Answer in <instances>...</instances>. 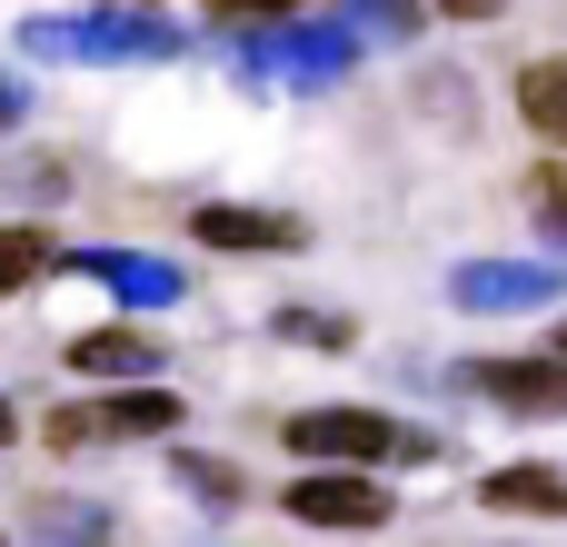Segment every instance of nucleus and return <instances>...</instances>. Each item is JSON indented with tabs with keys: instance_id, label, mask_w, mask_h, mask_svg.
<instances>
[{
	"instance_id": "obj_1",
	"label": "nucleus",
	"mask_w": 567,
	"mask_h": 547,
	"mask_svg": "<svg viewBox=\"0 0 567 547\" xmlns=\"http://www.w3.org/2000/svg\"><path fill=\"white\" fill-rule=\"evenodd\" d=\"M30 60H169L179 30L159 10H80V20H20Z\"/></svg>"
},
{
	"instance_id": "obj_2",
	"label": "nucleus",
	"mask_w": 567,
	"mask_h": 547,
	"mask_svg": "<svg viewBox=\"0 0 567 547\" xmlns=\"http://www.w3.org/2000/svg\"><path fill=\"white\" fill-rule=\"evenodd\" d=\"M239 70H249V80H279V90H339V80L359 70V30H349V20H329V30L269 20L259 40H239Z\"/></svg>"
},
{
	"instance_id": "obj_3",
	"label": "nucleus",
	"mask_w": 567,
	"mask_h": 547,
	"mask_svg": "<svg viewBox=\"0 0 567 547\" xmlns=\"http://www.w3.org/2000/svg\"><path fill=\"white\" fill-rule=\"evenodd\" d=\"M289 458L379 468V458H429V438L399 429V419H379V409H299V419H289Z\"/></svg>"
},
{
	"instance_id": "obj_4",
	"label": "nucleus",
	"mask_w": 567,
	"mask_h": 547,
	"mask_svg": "<svg viewBox=\"0 0 567 547\" xmlns=\"http://www.w3.org/2000/svg\"><path fill=\"white\" fill-rule=\"evenodd\" d=\"M179 429V399L159 389V379H130V389H110V399H90V409H50V448H110V438H169Z\"/></svg>"
},
{
	"instance_id": "obj_5",
	"label": "nucleus",
	"mask_w": 567,
	"mask_h": 547,
	"mask_svg": "<svg viewBox=\"0 0 567 547\" xmlns=\"http://www.w3.org/2000/svg\"><path fill=\"white\" fill-rule=\"evenodd\" d=\"M279 508H289L299 528H389V518H399L389 478H369V468H309V478H289Z\"/></svg>"
},
{
	"instance_id": "obj_6",
	"label": "nucleus",
	"mask_w": 567,
	"mask_h": 547,
	"mask_svg": "<svg viewBox=\"0 0 567 547\" xmlns=\"http://www.w3.org/2000/svg\"><path fill=\"white\" fill-rule=\"evenodd\" d=\"M458 379L488 409H508V419H567V369L558 359H468Z\"/></svg>"
},
{
	"instance_id": "obj_7",
	"label": "nucleus",
	"mask_w": 567,
	"mask_h": 547,
	"mask_svg": "<svg viewBox=\"0 0 567 547\" xmlns=\"http://www.w3.org/2000/svg\"><path fill=\"white\" fill-rule=\"evenodd\" d=\"M449 299L458 309H548L558 269L548 259H468V269H449Z\"/></svg>"
},
{
	"instance_id": "obj_8",
	"label": "nucleus",
	"mask_w": 567,
	"mask_h": 547,
	"mask_svg": "<svg viewBox=\"0 0 567 547\" xmlns=\"http://www.w3.org/2000/svg\"><path fill=\"white\" fill-rule=\"evenodd\" d=\"M80 279H100L110 299H130V309H169V299H189L179 289V269L169 259H150V249H80Z\"/></svg>"
},
{
	"instance_id": "obj_9",
	"label": "nucleus",
	"mask_w": 567,
	"mask_h": 547,
	"mask_svg": "<svg viewBox=\"0 0 567 547\" xmlns=\"http://www.w3.org/2000/svg\"><path fill=\"white\" fill-rule=\"evenodd\" d=\"M189 239H209V249H309L299 219H269V209H239V199L189 209Z\"/></svg>"
},
{
	"instance_id": "obj_10",
	"label": "nucleus",
	"mask_w": 567,
	"mask_h": 547,
	"mask_svg": "<svg viewBox=\"0 0 567 547\" xmlns=\"http://www.w3.org/2000/svg\"><path fill=\"white\" fill-rule=\"evenodd\" d=\"M70 369H80V379H159L169 349H159L150 329H90V339H70Z\"/></svg>"
},
{
	"instance_id": "obj_11",
	"label": "nucleus",
	"mask_w": 567,
	"mask_h": 547,
	"mask_svg": "<svg viewBox=\"0 0 567 547\" xmlns=\"http://www.w3.org/2000/svg\"><path fill=\"white\" fill-rule=\"evenodd\" d=\"M478 498H488L498 518H567V468H538V458L488 468V478H478Z\"/></svg>"
},
{
	"instance_id": "obj_12",
	"label": "nucleus",
	"mask_w": 567,
	"mask_h": 547,
	"mask_svg": "<svg viewBox=\"0 0 567 547\" xmlns=\"http://www.w3.org/2000/svg\"><path fill=\"white\" fill-rule=\"evenodd\" d=\"M120 528H110V508L100 498H40L30 508V547H110Z\"/></svg>"
},
{
	"instance_id": "obj_13",
	"label": "nucleus",
	"mask_w": 567,
	"mask_h": 547,
	"mask_svg": "<svg viewBox=\"0 0 567 547\" xmlns=\"http://www.w3.org/2000/svg\"><path fill=\"white\" fill-rule=\"evenodd\" d=\"M518 120L567 149V60H528V70H518Z\"/></svg>"
},
{
	"instance_id": "obj_14",
	"label": "nucleus",
	"mask_w": 567,
	"mask_h": 547,
	"mask_svg": "<svg viewBox=\"0 0 567 547\" xmlns=\"http://www.w3.org/2000/svg\"><path fill=\"white\" fill-rule=\"evenodd\" d=\"M40 269H50V239H40V229H0V299L30 289Z\"/></svg>"
},
{
	"instance_id": "obj_15",
	"label": "nucleus",
	"mask_w": 567,
	"mask_h": 547,
	"mask_svg": "<svg viewBox=\"0 0 567 547\" xmlns=\"http://www.w3.org/2000/svg\"><path fill=\"white\" fill-rule=\"evenodd\" d=\"M269 329L279 339H309V349H349V319H329V309H279Z\"/></svg>"
},
{
	"instance_id": "obj_16",
	"label": "nucleus",
	"mask_w": 567,
	"mask_h": 547,
	"mask_svg": "<svg viewBox=\"0 0 567 547\" xmlns=\"http://www.w3.org/2000/svg\"><path fill=\"white\" fill-rule=\"evenodd\" d=\"M349 30H419V0H349Z\"/></svg>"
},
{
	"instance_id": "obj_17",
	"label": "nucleus",
	"mask_w": 567,
	"mask_h": 547,
	"mask_svg": "<svg viewBox=\"0 0 567 547\" xmlns=\"http://www.w3.org/2000/svg\"><path fill=\"white\" fill-rule=\"evenodd\" d=\"M538 209H548V229L567 239V169H548V179H538Z\"/></svg>"
},
{
	"instance_id": "obj_18",
	"label": "nucleus",
	"mask_w": 567,
	"mask_h": 547,
	"mask_svg": "<svg viewBox=\"0 0 567 547\" xmlns=\"http://www.w3.org/2000/svg\"><path fill=\"white\" fill-rule=\"evenodd\" d=\"M219 10H239V20H289V10H309V0H219Z\"/></svg>"
},
{
	"instance_id": "obj_19",
	"label": "nucleus",
	"mask_w": 567,
	"mask_h": 547,
	"mask_svg": "<svg viewBox=\"0 0 567 547\" xmlns=\"http://www.w3.org/2000/svg\"><path fill=\"white\" fill-rule=\"evenodd\" d=\"M439 10H458V20H488V10H498V0H439Z\"/></svg>"
},
{
	"instance_id": "obj_20",
	"label": "nucleus",
	"mask_w": 567,
	"mask_h": 547,
	"mask_svg": "<svg viewBox=\"0 0 567 547\" xmlns=\"http://www.w3.org/2000/svg\"><path fill=\"white\" fill-rule=\"evenodd\" d=\"M10 438H20V409H10V399H0V448H10Z\"/></svg>"
},
{
	"instance_id": "obj_21",
	"label": "nucleus",
	"mask_w": 567,
	"mask_h": 547,
	"mask_svg": "<svg viewBox=\"0 0 567 547\" xmlns=\"http://www.w3.org/2000/svg\"><path fill=\"white\" fill-rule=\"evenodd\" d=\"M548 359H558V369H567V319H558V349H548Z\"/></svg>"
},
{
	"instance_id": "obj_22",
	"label": "nucleus",
	"mask_w": 567,
	"mask_h": 547,
	"mask_svg": "<svg viewBox=\"0 0 567 547\" xmlns=\"http://www.w3.org/2000/svg\"><path fill=\"white\" fill-rule=\"evenodd\" d=\"M10 110H20V100H10V80H0V120H10Z\"/></svg>"
},
{
	"instance_id": "obj_23",
	"label": "nucleus",
	"mask_w": 567,
	"mask_h": 547,
	"mask_svg": "<svg viewBox=\"0 0 567 547\" xmlns=\"http://www.w3.org/2000/svg\"><path fill=\"white\" fill-rule=\"evenodd\" d=\"M0 547H10V538H0Z\"/></svg>"
}]
</instances>
